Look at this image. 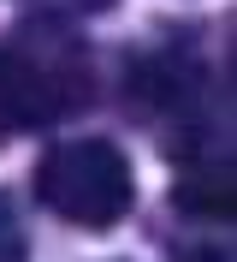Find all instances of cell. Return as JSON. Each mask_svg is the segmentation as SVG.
<instances>
[{
  "label": "cell",
  "mask_w": 237,
  "mask_h": 262,
  "mask_svg": "<svg viewBox=\"0 0 237 262\" xmlns=\"http://www.w3.org/2000/svg\"><path fill=\"white\" fill-rule=\"evenodd\" d=\"M36 196H42L47 214H60L71 227H113L130 214V179L125 149L107 143V137H77V143L47 149L42 167H36Z\"/></svg>",
  "instance_id": "6da1fadb"
},
{
  "label": "cell",
  "mask_w": 237,
  "mask_h": 262,
  "mask_svg": "<svg viewBox=\"0 0 237 262\" xmlns=\"http://www.w3.org/2000/svg\"><path fill=\"white\" fill-rule=\"evenodd\" d=\"M71 96H83L77 60L0 42V143H6L12 131H30V125L60 119L65 107H71Z\"/></svg>",
  "instance_id": "7a4b0ae2"
},
{
  "label": "cell",
  "mask_w": 237,
  "mask_h": 262,
  "mask_svg": "<svg viewBox=\"0 0 237 262\" xmlns=\"http://www.w3.org/2000/svg\"><path fill=\"white\" fill-rule=\"evenodd\" d=\"M178 203L196 214H231V167L225 161H207L202 173H190L178 185Z\"/></svg>",
  "instance_id": "3957f363"
},
{
  "label": "cell",
  "mask_w": 237,
  "mask_h": 262,
  "mask_svg": "<svg viewBox=\"0 0 237 262\" xmlns=\"http://www.w3.org/2000/svg\"><path fill=\"white\" fill-rule=\"evenodd\" d=\"M0 262H24V221L6 191H0Z\"/></svg>",
  "instance_id": "277c9868"
}]
</instances>
